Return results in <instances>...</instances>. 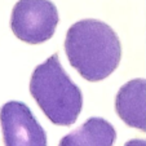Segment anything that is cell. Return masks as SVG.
<instances>
[{
	"label": "cell",
	"mask_w": 146,
	"mask_h": 146,
	"mask_svg": "<svg viewBox=\"0 0 146 146\" xmlns=\"http://www.w3.org/2000/svg\"><path fill=\"white\" fill-rule=\"evenodd\" d=\"M115 109L119 118L128 127L146 132V80L138 78L120 87L116 94Z\"/></svg>",
	"instance_id": "5"
},
{
	"label": "cell",
	"mask_w": 146,
	"mask_h": 146,
	"mask_svg": "<svg viewBox=\"0 0 146 146\" xmlns=\"http://www.w3.org/2000/svg\"><path fill=\"white\" fill-rule=\"evenodd\" d=\"M30 93L56 125H72L83 109L82 91L62 67L58 53L35 67L30 80Z\"/></svg>",
	"instance_id": "2"
},
{
	"label": "cell",
	"mask_w": 146,
	"mask_h": 146,
	"mask_svg": "<svg viewBox=\"0 0 146 146\" xmlns=\"http://www.w3.org/2000/svg\"><path fill=\"white\" fill-rule=\"evenodd\" d=\"M115 140L113 125L105 119L93 116L61 138L58 146H113Z\"/></svg>",
	"instance_id": "6"
},
{
	"label": "cell",
	"mask_w": 146,
	"mask_h": 146,
	"mask_svg": "<svg viewBox=\"0 0 146 146\" xmlns=\"http://www.w3.org/2000/svg\"><path fill=\"white\" fill-rule=\"evenodd\" d=\"M124 146H146V141L141 140V138H133V140H129L128 142H125Z\"/></svg>",
	"instance_id": "7"
},
{
	"label": "cell",
	"mask_w": 146,
	"mask_h": 146,
	"mask_svg": "<svg viewBox=\"0 0 146 146\" xmlns=\"http://www.w3.org/2000/svg\"><path fill=\"white\" fill-rule=\"evenodd\" d=\"M58 19L50 0H18L12 11L11 29L19 40L41 44L53 36Z\"/></svg>",
	"instance_id": "3"
},
{
	"label": "cell",
	"mask_w": 146,
	"mask_h": 146,
	"mask_svg": "<svg viewBox=\"0 0 146 146\" xmlns=\"http://www.w3.org/2000/svg\"><path fill=\"white\" fill-rule=\"evenodd\" d=\"M65 52L70 65L88 82H100L113 74L121 58L116 33L98 19H82L67 30Z\"/></svg>",
	"instance_id": "1"
},
{
	"label": "cell",
	"mask_w": 146,
	"mask_h": 146,
	"mask_svg": "<svg viewBox=\"0 0 146 146\" xmlns=\"http://www.w3.org/2000/svg\"><path fill=\"white\" fill-rule=\"evenodd\" d=\"M5 146H47V133L26 104L9 101L0 109Z\"/></svg>",
	"instance_id": "4"
}]
</instances>
